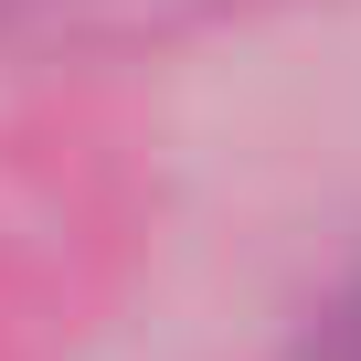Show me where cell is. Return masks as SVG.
I'll return each mask as SVG.
<instances>
[{"label":"cell","instance_id":"1","mask_svg":"<svg viewBox=\"0 0 361 361\" xmlns=\"http://www.w3.org/2000/svg\"><path fill=\"white\" fill-rule=\"evenodd\" d=\"M329 361H361V298H350V308L329 319Z\"/></svg>","mask_w":361,"mask_h":361}]
</instances>
